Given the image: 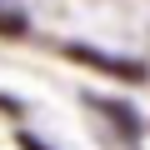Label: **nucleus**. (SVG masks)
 <instances>
[{
  "mask_svg": "<svg viewBox=\"0 0 150 150\" xmlns=\"http://www.w3.org/2000/svg\"><path fill=\"white\" fill-rule=\"evenodd\" d=\"M65 55H70L75 65H90V70H100V75L130 80V85H140V80H145V65H140V60H125V55H105V50H95V45H80V40H70V45H65Z\"/></svg>",
  "mask_w": 150,
  "mask_h": 150,
  "instance_id": "f257e3e1",
  "label": "nucleus"
},
{
  "mask_svg": "<svg viewBox=\"0 0 150 150\" xmlns=\"http://www.w3.org/2000/svg\"><path fill=\"white\" fill-rule=\"evenodd\" d=\"M90 100H95V105H100L110 120H120V125H125V135H140V120H135V110H125V105H115V100H100V95H90Z\"/></svg>",
  "mask_w": 150,
  "mask_h": 150,
  "instance_id": "7ed1b4c3",
  "label": "nucleus"
},
{
  "mask_svg": "<svg viewBox=\"0 0 150 150\" xmlns=\"http://www.w3.org/2000/svg\"><path fill=\"white\" fill-rule=\"evenodd\" d=\"M25 30H30L25 10L15 5V0H0V35H25Z\"/></svg>",
  "mask_w": 150,
  "mask_h": 150,
  "instance_id": "f03ea898",
  "label": "nucleus"
},
{
  "mask_svg": "<svg viewBox=\"0 0 150 150\" xmlns=\"http://www.w3.org/2000/svg\"><path fill=\"white\" fill-rule=\"evenodd\" d=\"M20 150H50V145H40L35 135H20Z\"/></svg>",
  "mask_w": 150,
  "mask_h": 150,
  "instance_id": "20e7f679",
  "label": "nucleus"
}]
</instances>
